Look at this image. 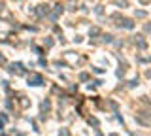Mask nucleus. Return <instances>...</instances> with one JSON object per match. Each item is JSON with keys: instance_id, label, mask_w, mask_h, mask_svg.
<instances>
[{"instance_id": "obj_1", "label": "nucleus", "mask_w": 151, "mask_h": 136, "mask_svg": "<svg viewBox=\"0 0 151 136\" xmlns=\"http://www.w3.org/2000/svg\"><path fill=\"white\" fill-rule=\"evenodd\" d=\"M42 81H44V79H42L40 74H32V76L28 78V83H30V85H42Z\"/></svg>"}, {"instance_id": "obj_2", "label": "nucleus", "mask_w": 151, "mask_h": 136, "mask_svg": "<svg viewBox=\"0 0 151 136\" xmlns=\"http://www.w3.org/2000/svg\"><path fill=\"white\" fill-rule=\"evenodd\" d=\"M119 27H123V29H132V23H130L129 19H121Z\"/></svg>"}, {"instance_id": "obj_4", "label": "nucleus", "mask_w": 151, "mask_h": 136, "mask_svg": "<svg viewBox=\"0 0 151 136\" xmlns=\"http://www.w3.org/2000/svg\"><path fill=\"white\" fill-rule=\"evenodd\" d=\"M42 8V10H40V13H42V15H44V13H47V12H49V10H47V6H40Z\"/></svg>"}, {"instance_id": "obj_3", "label": "nucleus", "mask_w": 151, "mask_h": 136, "mask_svg": "<svg viewBox=\"0 0 151 136\" xmlns=\"http://www.w3.org/2000/svg\"><path fill=\"white\" fill-rule=\"evenodd\" d=\"M9 70H12V72H17V74H23V70H21V64H12V68H9Z\"/></svg>"}]
</instances>
